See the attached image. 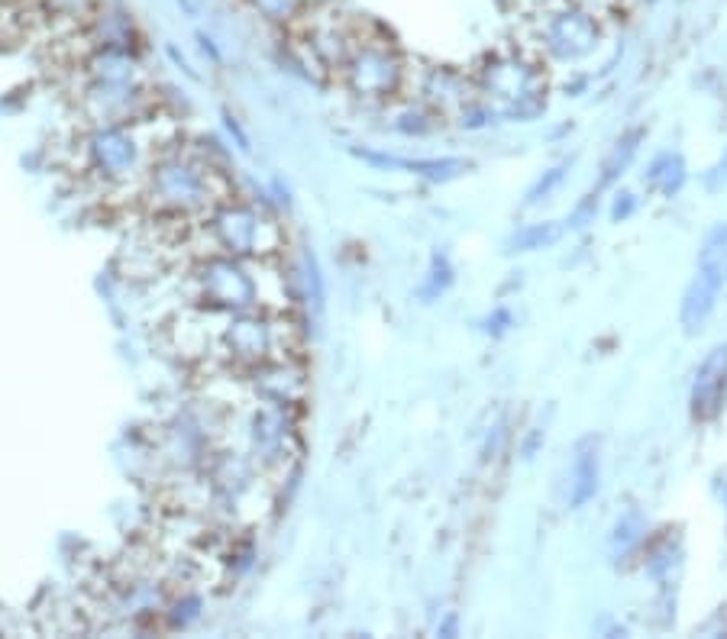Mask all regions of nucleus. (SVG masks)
<instances>
[{
  "mask_svg": "<svg viewBox=\"0 0 727 639\" xmlns=\"http://www.w3.org/2000/svg\"><path fill=\"white\" fill-rule=\"evenodd\" d=\"M479 91L492 104V113L508 120H527L543 110L547 101V75L543 65L521 49L492 52L479 65Z\"/></svg>",
  "mask_w": 727,
  "mask_h": 639,
  "instance_id": "nucleus-1",
  "label": "nucleus"
},
{
  "mask_svg": "<svg viewBox=\"0 0 727 639\" xmlns=\"http://www.w3.org/2000/svg\"><path fill=\"white\" fill-rule=\"evenodd\" d=\"M530 42L553 62H579L598 46V20L576 0H540L527 17Z\"/></svg>",
  "mask_w": 727,
  "mask_h": 639,
  "instance_id": "nucleus-2",
  "label": "nucleus"
},
{
  "mask_svg": "<svg viewBox=\"0 0 727 639\" xmlns=\"http://www.w3.org/2000/svg\"><path fill=\"white\" fill-rule=\"evenodd\" d=\"M340 75L349 88H353V94L379 101V97H388L398 91L404 68H401L395 46H391L388 39L362 36V30H359L356 42L349 46L346 59L340 65Z\"/></svg>",
  "mask_w": 727,
  "mask_h": 639,
  "instance_id": "nucleus-3",
  "label": "nucleus"
},
{
  "mask_svg": "<svg viewBox=\"0 0 727 639\" xmlns=\"http://www.w3.org/2000/svg\"><path fill=\"white\" fill-rule=\"evenodd\" d=\"M724 397H727V346H715L695 372V385L689 397L692 417L702 423L715 420L724 407Z\"/></svg>",
  "mask_w": 727,
  "mask_h": 639,
  "instance_id": "nucleus-4",
  "label": "nucleus"
},
{
  "mask_svg": "<svg viewBox=\"0 0 727 639\" xmlns=\"http://www.w3.org/2000/svg\"><path fill=\"white\" fill-rule=\"evenodd\" d=\"M727 278V268L721 265H711V262H698V272L689 284V291L682 297V326L685 333H695L702 330L705 320L711 317V310H715V301H718V291Z\"/></svg>",
  "mask_w": 727,
  "mask_h": 639,
  "instance_id": "nucleus-5",
  "label": "nucleus"
},
{
  "mask_svg": "<svg viewBox=\"0 0 727 639\" xmlns=\"http://www.w3.org/2000/svg\"><path fill=\"white\" fill-rule=\"evenodd\" d=\"M598 491V443L589 436L576 446V459H572L569 475V507L589 504Z\"/></svg>",
  "mask_w": 727,
  "mask_h": 639,
  "instance_id": "nucleus-6",
  "label": "nucleus"
},
{
  "mask_svg": "<svg viewBox=\"0 0 727 639\" xmlns=\"http://www.w3.org/2000/svg\"><path fill=\"white\" fill-rule=\"evenodd\" d=\"M682 181H685V165H682L679 155H673V152L660 155V159H656L650 165V172H647V184L653 191H660L663 197H673L682 188Z\"/></svg>",
  "mask_w": 727,
  "mask_h": 639,
  "instance_id": "nucleus-7",
  "label": "nucleus"
},
{
  "mask_svg": "<svg viewBox=\"0 0 727 639\" xmlns=\"http://www.w3.org/2000/svg\"><path fill=\"white\" fill-rule=\"evenodd\" d=\"M643 139V130H634V133H627L624 139H618L614 142V149L608 152V159H605V165H601V181H598V191H605L608 184L618 178L624 168H627V162L634 159V152H637V142ZM595 191V194H598Z\"/></svg>",
  "mask_w": 727,
  "mask_h": 639,
  "instance_id": "nucleus-8",
  "label": "nucleus"
},
{
  "mask_svg": "<svg viewBox=\"0 0 727 639\" xmlns=\"http://www.w3.org/2000/svg\"><path fill=\"white\" fill-rule=\"evenodd\" d=\"M559 226L556 223H534V226H524L521 233L511 236V243L508 249L511 252H534V249H543V246H550L559 239Z\"/></svg>",
  "mask_w": 727,
  "mask_h": 639,
  "instance_id": "nucleus-9",
  "label": "nucleus"
},
{
  "mask_svg": "<svg viewBox=\"0 0 727 639\" xmlns=\"http://www.w3.org/2000/svg\"><path fill=\"white\" fill-rule=\"evenodd\" d=\"M698 262H711V265L727 268V223L715 226V230L705 236L702 252H698Z\"/></svg>",
  "mask_w": 727,
  "mask_h": 639,
  "instance_id": "nucleus-10",
  "label": "nucleus"
},
{
  "mask_svg": "<svg viewBox=\"0 0 727 639\" xmlns=\"http://www.w3.org/2000/svg\"><path fill=\"white\" fill-rule=\"evenodd\" d=\"M637 539H640V517L631 514L627 520L618 523V530H614V536H611V546H614V549L621 546V552H624L631 543H637Z\"/></svg>",
  "mask_w": 727,
  "mask_h": 639,
  "instance_id": "nucleus-11",
  "label": "nucleus"
},
{
  "mask_svg": "<svg viewBox=\"0 0 727 639\" xmlns=\"http://www.w3.org/2000/svg\"><path fill=\"white\" fill-rule=\"evenodd\" d=\"M563 168H566V165H559V168H553V172H550L547 178H540V181H537V188L527 194V204H537L540 197H547V194L556 188V184L563 181Z\"/></svg>",
  "mask_w": 727,
  "mask_h": 639,
  "instance_id": "nucleus-12",
  "label": "nucleus"
},
{
  "mask_svg": "<svg viewBox=\"0 0 727 639\" xmlns=\"http://www.w3.org/2000/svg\"><path fill=\"white\" fill-rule=\"evenodd\" d=\"M721 184H727V159H721L715 168H711V175H708V188L711 191H718Z\"/></svg>",
  "mask_w": 727,
  "mask_h": 639,
  "instance_id": "nucleus-13",
  "label": "nucleus"
}]
</instances>
